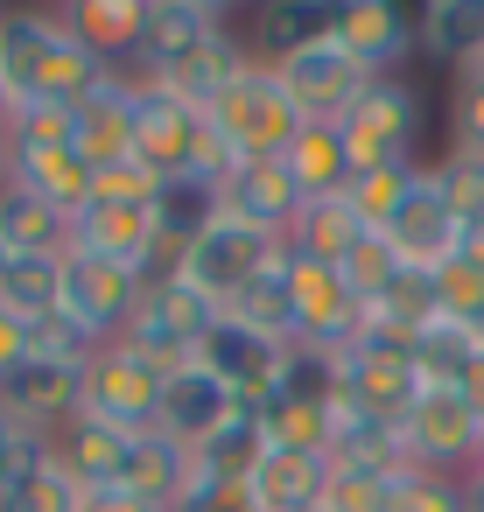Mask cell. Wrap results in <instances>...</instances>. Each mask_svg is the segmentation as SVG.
I'll use <instances>...</instances> for the list:
<instances>
[{
	"instance_id": "6da1fadb",
	"label": "cell",
	"mask_w": 484,
	"mask_h": 512,
	"mask_svg": "<svg viewBox=\"0 0 484 512\" xmlns=\"http://www.w3.org/2000/svg\"><path fill=\"white\" fill-rule=\"evenodd\" d=\"M281 260H288V239H267V232H246V225L218 218L204 239H190V246L169 260V274H176V281H190L204 302L232 309V302H239L253 281H267Z\"/></svg>"
},
{
	"instance_id": "7a4b0ae2",
	"label": "cell",
	"mask_w": 484,
	"mask_h": 512,
	"mask_svg": "<svg viewBox=\"0 0 484 512\" xmlns=\"http://www.w3.org/2000/svg\"><path fill=\"white\" fill-rule=\"evenodd\" d=\"M218 302H204L190 281H176L169 267L148 281V295H141V309H134V323L120 330V344H134L148 365H162V372H176V365H197V351H204V337L218 330Z\"/></svg>"
},
{
	"instance_id": "3957f363",
	"label": "cell",
	"mask_w": 484,
	"mask_h": 512,
	"mask_svg": "<svg viewBox=\"0 0 484 512\" xmlns=\"http://www.w3.org/2000/svg\"><path fill=\"white\" fill-rule=\"evenodd\" d=\"M218 134H225V148L239 155V162H281L288 155V141L302 134V113L288 106V92H281V78L253 57V71L204 113Z\"/></svg>"
},
{
	"instance_id": "277c9868",
	"label": "cell",
	"mask_w": 484,
	"mask_h": 512,
	"mask_svg": "<svg viewBox=\"0 0 484 512\" xmlns=\"http://www.w3.org/2000/svg\"><path fill=\"white\" fill-rule=\"evenodd\" d=\"M351 169H386V162H414V134H421V92L407 78H372L358 92V106L337 120Z\"/></svg>"
},
{
	"instance_id": "5b68a950",
	"label": "cell",
	"mask_w": 484,
	"mask_h": 512,
	"mask_svg": "<svg viewBox=\"0 0 484 512\" xmlns=\"http://www.w3.org/2000/svg\"><path fill=\"white\" fill-rule=\"evenodd\" d=\"M162 365H148L134 344H99L92 351V365H85V414L92 421H113V428H127V435H148L155 428V414H162Z\"/></svg>"
},
{
	"instance_id": "8992f818",
	"label": "cell",
	"mask_w": 484,
	"mask_h": 512,
	"mask_svg": "<svg viewBox=\"0 0 484 512\" xmlns=\"http://www.w3.org/2000/svg\"><path fill=\"white\" fill-rule=\"evenodd\" d=\"M484 449V421L470 414L463 393L449 386H428L407 414H400V456L414 470H442V477H463Z\"/></svg>"
},
{
	"instance_id": "52a82bcc",
	"label": "cell",
	"mask_w": 484,
	"mask_h": 512,
	"mask_svg": "<svg viewBox=\"0 0 484 512\" xmlns=\"http://www.w3.org/2000/svg\"><path fill=\"white\" fill-rule=\"evenodd\" d=\"M148 281H155V274H141V267L92 260V253H64V316H71L78 330H92L99 344H113V337L134 323Z\"/></svg>"
},
{
	"instance_id": "ba28073f",
	"label": "cell",
	"mask_w": 484,
	"mask_h": 512,
	"mask_svg": "<svg viewBox=\"0 0 484 512\" xmlns=\"http://www.w3.org/2000/svg\"><path fill=\"white\" fill-rule=\"evenodd\" d=\"M0 407L15 414L22 435L57 442V435L85 414V365H64V358H22L8 379H0Z\"/></svg>"
},
{
	"instance_id": "9c48e42d",
	"label": "cell",
	"mask_w": 484,
	"mask_h": 512,
	"mask_svg": "<svg viewBox=\"0 0 484 512\" xmlns=\"http://www.w3.org/2000/svg\"><path fill=\"white\" fill-rule=\"evenodd\" d=\"M218 36H232V29H225V0H148V36H141V50H134V78L162 85V78H176L197 50H211Z\"/></svg>"
},
{
	"instance_id": "30bf717a",
	"label": "cell",
	"mask_w": 484,
	"mask_h": 512,
	"mask_svg": "<svg viewBox=\"0 0 484 512\" xmlns=\"http://www.w3.org/2000/svg\"><path fill=\"white\" fill-rule=\"evenodd\" d=\"M337 379H344V393L358 400V407H372V414H386V421H400L428 386H421V372H414V344H379V337H351L344 351H337Z\"/></svg>"
},
{
	"instance_id": "8fae6325",
	"label": "cell",
	"mask_w": 484,
	"mask_h": 512,
	"mask_svg": "<svg viewBox=\"0 0 484 512\" xmlns=\"http://www.w3.org/2000/svg\"><path fill=\"white\" fill-rule=\"evenodd\" d=\"M267 71L281 78V92H288V106H295L302 120H344V113L358 106V92L372 85V78L337 50V36L316 43V50H302V57H288V64H267Z\"/></svg>"
},
{
	"instance_id": "7c38bea8",
	"label": "cell",
	"mask_w": 484,
	"mask_h": 512,
	"mask_svg": "<svg viewBox=\"0 0 484 512\" xmlns=\"http://www.w3.org/2000/svg\"><path fill=\"white\" fill-rule=\"evenodd\" d=\"M197 141H204V113H190L162 85L134 78V162H148L155 176H190Z\"/></svg>"
},
{
	"instance_id": "4fadbf2b",
	"label": "cell",
	"mask_w": 484,
	"mask_h": 512,
	"mask_svg": "<svg viewBox=\"0 0 484 512\" xmlns=\"http://www.w3.org/2000/svg\"><path fill=\"white\" fill-rule=\"evenodd\" d=\"M239 407H246V400H239L218 372H204V365H176V372L162 379V414H155V428H162L169 442H183V449H204Z\"/></svg>"
},
{
	"instance_id": "5bb4252c",
	"label": "cell",
	"mask_w": 484,
	"mask_h": 512,
	"mask_svg": "<svg viewBox=\"0 0 484 512\" xmlns=\"http://www.w3.org/2000/svg\"><path fill=\"white\" fill-rule=\"evenodd\" d=\"M393 253H400V267L407 274H435V267H449L456 260V239H463V225L449 218V204H442V190H435V176L421 169V183L407 190V204H400V218L379 232Z\"/></svg>"
},
{
	"instance_id": "9a60e30c",
	"label": "cell",
	"mask_w": 484,
	"mask_h": 512,
	"mask_svg": "<svg viewBox=\"0 0 484 512\" xmlns=\"http://www.w3.org/2000/svg\"><path fill=\"white\" fill-rule=\"evenodd\" d=\"M218 211L246 232H267V239H288V225L302 218V190L288 183L281 162H239L225 183H218Z\"/></svg>"
},
{
	"instance_id": "2e32d148",
	"label": "cell",
	"mask_w": 484,
	"mask_h": 512,
	"mask_svg": "<svg viewBox=\"0 0 484 512\" xmlns=\"http://www.w3.org/2000/svg\"><path fill=\"white\" fill-rule=\"evenodd\" d=\"M337 50L365 78H393L414 57V15H400L393 0H351V8L337 15Z\"/></svg>"
},
{
	"instance_id": "e0dca14e",
	"label": "cell",
	"mask_w": 484,
	"mask_h": 512,
	"mask_svg": "<svg viewBox=\"0 0 484 512\" xmlns=\"http://www.w3.org/2000/svg\"><path fill=\"white\" fill-rule=\"evenodd\" d=\"M281 351H288V344H274V337H260V330H246V323L218 316V330H211V337H204V351H197V365H204V372H218L246 407H260V400L274 393Z\"/></svg>"
},
{
	"instance_id": "ac0fdd59",
	"label": "cell",
	"mask_w": 484,
	"mask_h": 512,
	"mask_svg": "<svg viewBox=\"0 0 484 512\" xmlns=\"http://www.w3.org/2000/svg\"><path fill=\"white\" fill-rule=\"evenodd\" d=\"M64 253H92V260H120V267H141V274H162V239H155V218L148 211H127V204H92L78 225H71V246Z\"/></svg>"
},
{
	"instance_id": "d6986e66",
	"label": "cell",
	"mask_w": 484,
	"mask_h": 512,
	"mask_svg": "<svg viewBox=\"0 0 484 512\" xmlns=\"http://www.w3.org/2000/svg\"><path fill=\"white\" fill-rule=\"evenodd\" d=\"M288 302H295V330L309 344H351L358 337V302L337 281V267H316V260L288 253Z\"/></svg>"
},
{
	"instance_id": "ffe728a7",
	"label": "cell",
	"mask_w": 484,
	"mask_h": 512,
	"mask_svg": "<svg viewBox=\"0 0 484 512\" xmlns=\"http://www.w3.org/2000/svg\"><path fill=\"white\" fill-rule=\"evenodd\" d=\"M57 43H64V22L57 15H0V99H8V113L15 106H36Z\"/></svg>"
},
{
	"instance_id": "44dd1931",
	"label": "cell",
	"mask_w": 484,
	"mask_h": 512,
	"mask_svg": "<svg viewBox=\"0 0 484 512\" xmlns=\"http://www.w3.org/2000/svg\"><path fill=\"white\" fill-rule=\"evenodd\" d=\"M8 183H22L36 204H50L64 225H78L99 197V169L78 148H50V155H8Z\"/></svg>"
},
{
	"instance_id": "7402d4cb",
	"label": "cell",
	"mask_w": 484,
	"mask_h": 512,
	"mask_svg": "<svg viewBox=\"0 0 484 512\" xmlns=\"http://www.w3.org/2000/svg\"><path fill=\"white\" fill-rule=\"evenodd\" d=\"M64 36L85 43L99 64H134L141 36H148V0H71V8H57Z\"/></svg>"
},
{
	"instance_id": "603a6c76",
	"label": "cell",
	"mask_w": 484,
	"mask_h": 512,
	"mask_svg": "<svg viewBox=\"0 0 484 512\" xmlns=\"http://www.w3.org/2000/svg\"><path fill=\"white\" fill-rule=\"evenodd\" d=\"M337 15H344V8H330V0H267V8L253 15L246 50H253L260 64H288V57L330 43V36H337Z\"/></svg>"
},
{
	"instance_id": "cb8c5ba5",
	"label": "cell",
	"mask_w": 484,
	"mask_h": 512,
	"mask_svg": "<svg viewBox=\"0 0 484 512\" xmlns=\"http://www.w3.org/2000/svg\"><path fill=\"white\" fill-rule=\"evenodd\" d=\"M78 155L92 169H113L134 155V71H113L85 106H78Z\"/></svg>"
},
{
	"instance_id": "d4e9b609",
	"label": "cell",
	"mask_w": 484,
	"mask_h": 512,
	"mask_svg": "<svg viewBox=\"0 0 484 512\" xmlns=\"http://www.w3.org/2000/svg\"><path fill=\"white\" fill-rule=\"evenodd\" d=\"M281 169H288V183L302 190V204L344 197V183H351V148H344L337 120H302V134L288 141Z\"/></svg>"
},
{
	"instance_id": "484cf974",
	"label": "cell",
	"mask_w": 484,
	"mask_h": 512,
	"mask_svg": "<svg viewBox=\"0 0 484 512\" xmlns=\"http://www.w3.org/2000/svg\"><path fill=\"white\" fill-rule=\"evenodd\" d=\"M127 449H134V435H127V428H113V421H92V414H78V421H71V428L50 442V456L71 470V484H78V491L120 484Z\"/></svg>"
},
{
	"instance_id": "4316f807",
	"label": "cell",
	"mask_w": 484,
	"mask_h": 512,
	"mask_svg": "<svg viewBox=\"0 0 484 512\" xmlns=\"http://www.w3.org/2000/svg\"><path fill=\"white\" fill-rule=\"evenodd\" d=\"M190 477H197V456H190L183 442H169L162 428L134 435V449H127V470H120V484H127L134 498L162 505V512H176V498L190 491Z\"/></svg>"
},
{
	"instance_id": "83f0119b",
	"label": "cell",
	"mask_w": 484,
	"mask_h": 512,
	"mask_svg": "<svg viewBox=\"0 0 484 512\" xmlns=\"http://www.w3.org/2000/svg\"><path fill=\"white\" fill-rule=\"evenodd\" d=\"M155 239H162V260H176L190 239H204L225 211H218V183H204V176H169L162 183V197H155Z\"/></svg>"
},
{
	"instance_id": "f1b7e54d",
	"label": "cell",
	"mask_w": 484,
	"mask_h": 512,
	"mask_svg": "<svg viewBox=\"0 0 484 512\" xmlns=\"http://www.w3.org/2000/svg\"><path fill=\"white\" fill-rule=\"evenodd\" d=\"M414 50L463 71L484 50V0H428V8L414 15Z\"/></svg>"
},
{
	"instance_id": "f546056e",
	"label": "cell",
	"mask_w": 484,
	"mask_h": 512,
	"mask_svg": "<svg viewBox=\"0 0 484 512\" xmlns=\"http://www.w3.org/2000/svg\"><path fill=\"white\" fill-rule=\"evenodd\" d=\"M246 71H253V50H246L239 36H218V43H211V50H197L176 78H162V92H169V99H183L190 113H211V106H218Z\"/></svg>"
},
{
	"instance_id": "4dcf8cb0",
	"label": "cell",
	"mask_w": 484,
	"mask_h": 512,
	"mask_svg": "<svg viewBox=\"0 0 484 512\" xmlns=\"http://www.w3.org/2000/svg\"><path fill=\"white\" fill-rule=\"evenodd\" d=\"M0 309L22 316V323H43L64 309V253H8L0 267Z\"/></svg>"
},
{
	"instance_id": "1f68e13d",
	"label": "cell",
	"mask_w": 484,
	"mask_h": 512,
	"mask_svg": "<svg viewBox=\"0 0 484 512\" xmlns=\"http://www.w3.org/2000/svg\"><path fill=\"white\" fill-rule=\"evenodd\" d=\"M323 477H330V463L267 449V463L246 477V491H253L260 512H309V505H323Z\"/></svg>"
},
{
	"instance_id": "d6a6232c",
	"label": "cell",
	"mask_w": 484,
	"mask_h": 512,
	"mask_svg": "<svg viewBox=\"0 0 484 512\" xmlns=\"http://www.w3.org/2000/svg\"><path fill=\"white\" fill-rule=\"evenodd\" d=\"M358 239H365V225H358V211H351L344 197L302 204V218L288 225V253H295V260H316V267H337Z\"/></svg>"
},
{
	"instance_id": "836d02e7",
	"label": "cell",
	"mask_w": 484,
	"mask_h": 512,
	"mask_svg": "<svg viewBox=\"0 0 484 512\" xmlns=\"http://www.w3.org/2000/svg\"><path fill=\"white\" fill-rule=\"evenodd\" d=\"M197 456V477H225V484H246L260 463H267V421H260V407H239L204 449H190Z\"/></svg>"
},
{
	"instance_id": "e575fe53",
	"label": "cell",
	"mask_w": 484,
	"mask_h": 512,
	"mask_svg": "<svg viewBox=\"0 0 484 512\" xmlns=\"http://www.w3.org/2000/svg\"><path fill=\"white\" fill-rule=\"evenodd\" d=\"M0 246H8V253H64L71 246V225L50 204H36L22 183L0 176Z\"/></svg>"
},
{
	"instance_id": "d590c367",
	"label": "cell",
	"mask_w": 484,
	"mask_h": 512,
	"mask_svg": "<svg viewBox=\"0 0 484 512\" xmlns=\"http://www.w3.org/2000/svg\"><path fill=\"white\" fill-rule=\"evenodd\" d=\"M0 512H78V484H71V470L50 456V442L0 484Z\"/></svg>"
},
{
	"instance_id": "8d00e7d4",
	"label": "cell",
	"mask_w": 484,
	"mask_h": 512,
	"mask_svg": "<svg viewBox=\"0 0 484 512\" xmlns=\"http://www.w3.org/2000/svg\"><path fill=\"white\" fill-rule=\"evenodd\" d=\"M421 183V162H386V169H351V183H344V204L358 211V225L365 232H386L393 218H400V204H407V190Z\"/></svg>"
},
{
	"instance_id": "74e56055",
	"label": "cell",
	"mask_w": 484,
	"mask_h": 512,
	"mask_svg": "<svg viewBox=\"0 0 484 512\" xmlns=\"http://www.w3.org/2000/svg\"><path fill=\"white\" fill-rule=\"evenodd\" d=\"M337 351L344 344H309V337H295L288 351H281V372H274V393L267 400H316V407H330L337 400Z\"/></svg>"
},
{
	"instance_id": "f35d334b",
	"label": "cell",
	"mask_w": 484,
	"mask_h": 512,
	"mask_svg": "<svg viewBox=\"0 0 484 512\" xmlns=\"http://www.w3.org/2000/svg\"><path fill=\"white\" fill-rule=\"evenodd\" d=\"M260 421H267V449L330 463V407H316V400H260Z\"/></svg>"
},
{
	"instance_id": "ab89813d",
	"label": "cell",
	"mask_w": 484,
	"mask_h": 512,
	"mask_svg": "<svg viewBox=\"0 0 484 512\" xmlns=\"http://www.w3.org/2000/svg\"><path fill=\"white\" fill-rule=\"evenodd\" d=\"M337 281L351 288V302H358V309H372V302H386V295L407 281V267H400V253H393L379 232H365V239L337 260Z\"/></svg>"
},
{
	"instance_id": "60d3db41",
	"label": "cell",
	"mask_w": 484,
	"mask_h": 512,
	"mask_svg": "<svg viewBox=\"0 0 484 512\" xmlns=\"http://www.w3.org/2000/svg\"><path fill=\"white\" fill-rule=\"evenodd\" d=\"M0 141H8V155H50V148H78V113L71 106H15L8 127H0Z\"/></svg>"
},
{
	"instance_id": "b9f144b4",
	"label": "cell",
	"mask_w": 484,
	"mask_h": 512,
	"mask_svg": "<svg viewBox=\"0 0 484 512\" xmlns=\"http://www.w3.org/2000/svg\"><path fill=\"white\" fill-rule=\"evenodd\" d=\"M225 316H232V323H246V330H260V337H274V344H295L302 330H295V302H288V260H281L267 281H253Z\"/></svg>"
},
{
	"instance_id": "7bdbcfd3",
	"label": "cell",
	"mask_w": 484,
	"mask_h": 512,
	"mask_svg": "<svg viewBox=\"0 0 484 512\" xmlns=\"http://www.w3.org/2000/svg\"><path fill=\"white\" fill-rule=\"evenodd\" d=\"M470 358H477V337L470 330H456V323H428L421 337H414V372H421V386H463V372H470Z\"/></svg>"
},
{
	"instance_id": "ee69618b",
	"label": "cell",
	"mask_w": 484,
	"mask_h": 512,
	"mask_svg": "<svg viewBox=\"0 0 484 512\" xmlns=\"http://www.w3.org/2000/svg\"><path fill=\"white\" fill-rule=\"evenodd\" d=\"M393 477H400V470L330 463V477H323V512H386V505H393Z\"/></svg>"
},
{
	"instance_id": "f6af8a7d",
	"label": "cell",
	"mask_w": 484,
	"mask_h": 512,
	"mask_svg": "<svg viewBox=\"0 0 484 512\" xmlns=\"http://www.w3.org/2000/svg\"><path fill=\"white\" fill-rule=\"evenodd\" d=\"M428 176H435V190H442V204H449L456 225H484V155L449 148Z\"/></svg>"
},
{
	"instance_id": "bcb514c9",
	"label": "cell",
	"mask_w": 484,
	"mask_h": 512,
	"mask_svg": "<svg viewBox=\"0 0 484 512\" xmlns=\"http://www.w3.org/2000/svg\"><path fill=\"white\" fill-rule=\"evenodd\" d=\"M428 288H435V316H442V323H456V330H477V323H484V274H477V267L449 260V267L428 274Z\"/></svg>"
},
{
	"instance_id": "7dc6e473",
	"label": "cell",
	"mask_w": 484,
	"mask_h": 512,
	"mask_svg": "<svg viewBox=\"0 0 484 512\" xmlns=\"http://www.w3.org/2000/svg\"><path fill=\"white\" fill-rule=\"evenodd\" d=\"M386 512H470V491L463 477H442V470H400L393 477V505Z\"/></svg>"
},
{
	"instance_id": "c3c4849f",
	"label": "cell",
	"mask_w": 484,
	"mask_h": 512,
	"mask_svg": "<svg viewBox=\"0 0 484 512\" xmlns=\"http://www.w3.org/2000/svg\"><path fill=\"white\" fill-rule=\"evenodd\" d=\"M162 183L169 176H155L148 162H113V169H99V197L92 204H127V211H155V197H162Z\"/></svg>"
},
{
	"instance_id": "681fc988",
	"label": "cell",
	"mask_w": 484,
	"mask_h": 512,
	"mask_svg": "<svg viewBox=\"0 0 484 512\" xmlns=\"http://www.w3.org/2000/svg\"><path fill=\"white\" fill-rule=\"evenodd\" d=\"M92 351H99V337L92 330H78L64 309L57 316H43V323H29V358H64V365H92Z\"/></svg>"
},
{
	"instance_id": "f907efd6",
	"label": "cell",
	"mask_w": 484,
	"mask_h": 512,
	"mask_svg": "<svg viewBox=\"0 0 484 512\" xmlns=\"http://www.w3.org/2000/svg\"><path fill=\"white\" fill-rule=\"evenodd\" d=\"M449 134H456V148H463V155H484V78H456Z\"/></svg>"
},
{
	"instance_id": "816d5d0a",
	"label": "cell",
	"mask_w": 484,
	"mask_h": 512,
	"mask_svg": "<svg viewBox=\"0 0 484 512\" xmlns=\"http://www.w3.org/2000/svg\"><path fill=\"white\" fill-rule=\"evenodd\" d=\"M176 512H260L246 484H225V477H190V491L176 498Z\"/></svg>"
},
{
	"instance_id": "f5cc1de1",
	"label": "cell",
	"mask_w": 484,
	"mask_h": 512,
	"mask_svg": "<svg viewBox=\"0 0 484 512\" xmlns=\"http://www.w3.org/2000/svg\"><path fill=\"white\" fill-rule=\"evenodd\" d=\"M36 449H43V442H36V435H22V428H15V414L0 407V484H8V477H15Z\"/></svg>"
},
{
	"instance_id": "db71d44e",
	"label": "cell",
	"mask_w": 484,
	"mask_h": 512,
	"mask_svg": "<svg viewBox=\"0 0 484 512\" xmlns=\"http://www.w3.org/2000/svg\"><path fill=\"white\" fill-rule=\"evenodd\" d=\"M78 512H162V505L134 498L127 484H99V491H78Z\"/></svg>"
},
{
	"instance_id": "11a10c76",
	"label": "cell",
	"mask_w": 484,
	"mask_h": 512,
	"mask_svg": "<svg viewBox=\"0 0 484 512\" xmlns=\"http://www.w3.org/2000/svg\"><path fill=\"white\" fill-rule=\"evenodd\" d=\"M22 358H29V323L0 309V379H8V372H15Z\"/></svg>"
},
{
	"instance_id": "9f6ffc18",
	"label": "cell",
	"mask_w": 484,
	"mask_h": 512,
	"mask_svg": "<svg viewBox=\"0 0 484 512\" xmlns=\"http://www.w3.org/2000/svg\"><path fill=\"white\" fill-rule=\"evenodd\" d=\"M456 393H463V400H470V414L484 421V351L470 358V372H463V386H456Z\"/></svg>"
},
{
	"instance_id": "6f0895ef",
	"label": "cell",
	"mask_w": 484,
	"mask_h": 512,
	"mask_svg": "<svg viewBox=\"0 0 484 512\" xmlns=\"http://www.w3.org/2000/svg\"><path fill=\"white\" fill-rule=\"evenodd\" d=\"M456 260L484 274V225H463V239H456Z\"/></svg>"
},
{
	"instance_id": "680465c9",
	"label": "cell",
	"mask_w": 484,
	"mask_h": 512,
	"mask_svg": "<svg viewBox=\"0 0 484 512\" xmlns=\"http://www.w3.org/2000/svg\"><path fill=\"white\" fill-rule=\"evenodd\" d=\"M463 491H470V512H484V449H477V463L463 470Z\"/></svg>"
},
{
	"instance_id": "91938a15",
	"label": "cell",
	"mask_w": 484,
	"mask_h": 512,
	"mask_svg": "<svg viewBox=\"0 0 484 512\" xmlns=\"http://www.w3.org/2000/svg\"><path fill=\"white\" fill-rule=\"evenodd\" d=\"M463 78H484V50H477V57H470V64H463Z\"/></svg>"
},
{
	"instance_id": "94428289",
	"label": "cell",
	"mask_w": 484,
	"mask_h": 512,
	"mask_svg": "<svg viewBox=\"0 0 484 512\" xmlns=\"http://www.w3.org/2000/svg\"><path fill=\"white\" fill-rule=\"evenodd\" d=\"M0 267H8V246H0Z\"/></svg>"
},
{
	"instance_id": "6125c7cd",
	"label": "cell",
	"mask_w": 484,
	"mask_h": 512,
	"mask_svg": "<svg viewBox=\"0 0 484 512\" xmlns=\"http://www.w3.org/2000/svg\"><path fill=\"white\" fill-rule=\"evenodd\" d=\"M309 512H323V505H309Z\"/></svg>"
}]
</instances>
